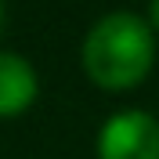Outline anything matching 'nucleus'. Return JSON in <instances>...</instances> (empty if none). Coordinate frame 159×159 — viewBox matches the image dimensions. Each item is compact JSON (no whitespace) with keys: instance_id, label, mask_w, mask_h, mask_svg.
I'll list each match as a JSON object with an SVG mask.
<instances>
[{"instance_id":"nucleus-1","label":"nucleus","mask_w":159,"mask_h":159,"mask_svg":"<svg viewBox=\"0 0 159 159\" xmlns=\"http://www.w3.org/2000/svg\"><path fill=\"white\" fill-rule=\"evenodd\" d=\"M80 61H83V72L105 90L138 87L156 61L152 25L134 11H112L90 25Z\"/></svg>"},{"instance_id":"nucleus-2","label":"nucleus","mask_w":159,"mask_h":159,"mask_svg":"<svg viewBox=\"0 0 159 159\" xmlns=\"http://www.w3.org/2000/svg\"><path fill=\"white\" fill-rule=\"evenodd\" d=\"M98 159H159V119L141 109H123L105 119Z\"/></svg>"},{"instance_id":"nucleus-3","label":"nucleus","mask_w":159,"mask_h":159,"mask_svg":"<svg viewBox=\"0 0 159 159\" xmlns=\"http://www.w3.org/2000/svg\"><path fill=\"white\" fill-rule=\"evenodd\" d=\"M36 72L22 54L0 51V116H18L36 101Z\"/></svg>"},{"instance_id":"nucleus-4","label":"nucleus","mask_w":159,"mask_h":159,"mask_svg":"<svg viewBox=\"0 0 159 159\" xmlns=\"http://www.w3.org/2000/svg\"><path fill=\"white\" fill-rule=\"evenodd\" d=\"M148 22L159 29V0H148Z\"/></svg>"},{"instance_id":"nucleus-5","label":"nucleus","mask_w":159,"mask_h":159,"mask_svg":"<svg viewBox=\"0 0 159 159\" xmlns=\"http://www.w3.org/2000/svg\"><path fill=\"white\" fill-rule=\"evenodd\" d=\"M0 22H4V0H0Z\"/></svg>"}]
</instances>
